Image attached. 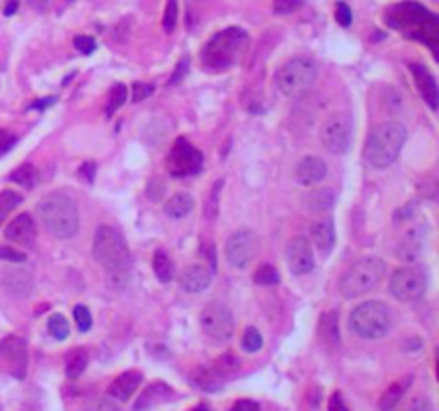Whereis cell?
<instances>
[{"mask_svg": "<svg viewBox=\"0 0 439 411\" xmlns=\"http://www.w3.org/2000/svg\"><path fill=\"white\" fill-rule=\"evenodd\" d=\"M0 371L24 379L28 371V349L20 336H5L0 340Z\"/></svg>", "mask_w": 439, "mask_h": 411, "instance_id": "10", "label": "cell"}, {"mask_svg": "<svg viewBox=\"0 0 439 411\" xmlns=\"http://www.w3.org/2000/svg\"><path fill=\"white\" fill-rule=\"evenodd\" d=\"M210 279H212V272H210V268H206V265H201V263H193V265H189V268L182 272L180 287L184 291H189V294H199V291L208 289Z\"/></svg>", "mask_w": 439, "mask_h": 411, "instance_id": "21", "label": "cell"}, {"mask_svg": "<svg viewBox=\"0 0 439 411\" xmlns=\"http://www.w3.org/2000/svg\"><path fill=\"white\" fill-rule=\"evenodd\" d=\"M223 186V180H218V182L212 184V191H210V199H208V206H206V217L208 219H214L218 214V191H221Z\"/></svg>", "mask_w": 439, "mask_h": 411, "instance_id": "40", "label": "cell"}, {"mask_svg": "<svg viewBox=\"0 0 439 411\" xmlns=\"http://www.w3.org/2000/svg\"><path fill=\"white\" fill-rule=\"evenodd\" d=\"M349 328L362 338H384L392 328V313L379 300L362 302L349 315Z\"/></svg>", "mask_w": 439, "mask_h": 411, "instance_id": "6", "label": "cell"}, {"mask_svg": "<svg viewBox=\"0 0 439 411\" xmlns=\"http://www.w3.org/2000/svg\"><path fill=\"white\" fill-rule=\"evenodd\" d=\"M212 368H214V373L218 377L227 379V377H232V375H236V373L240 371V358L236 356V354H232V351H227V354H221L214 360Z\"/></svg>", "mask_w": 439, "mask_h": 411, "instance_id": "29", "label": "cell"}, {"mask_svg": "<svg viewBox=\"0 0 439 411\" xmlns=\"http://www.w3.org/2000/svg\"><path fill=\"white\" fill-rule=\"evenodd\" d=\"M153 268L157 279L161 283H170L174 279V263L170 259V255L163 253V251H157L155 253V259H153Z\"/></svg>", "mask_w": 439, "mask_h": 411, "instance_id": "31", "label": "cell"}, {"mask_svg": "<svg viewBox=\"0 0 439 411\" xmlns=\"http://www.w3.org/2000/svg\"><path fill=\"white\" fill-rule=\"evenodd\" d=\"M328 174V165L322 157H302L296 163V169H294V176H296L298 184L302 186H315L319 184Z\"/></svg>", "mask_w": 439, "mask_h": 411, "instance_id": "16", "label": "cell"}, {"mask_svg": "<svg viewBox=\"0 0 439 411\" xmlns=\"http://www.w3.org/2000/svg\"><path fill=\"white\" fill-rule=\"evenodd\" d=\"M92 257L109 272V277H126L131 270V251L122 234L109 225H101L92 238Z\"/></svg>", "mask_w": 439, "mask_h": 411, "instance_id": "3", "label": "cell"}, {"mask_svg": "<svg viewBox=\"0 0 439 411\" xmlns=\"http://www.w3.org/2000/svg\"><path fill=\"white\" fill-rule=\"evenodd\" d=\"M322 144L328 152L345 154L351 142V122L347 116H332L328 118L322 126Z\"/></svg>", "mask_w": 439, "mask_h": 411, "instance_id": "13", "label": "cell"}, {"mask_svg": "<svg viewBox=\"0 0 439 411\" xmlns=\"http://www.w3.org/2000/svg\"><path fill=\"white\" fill-rule=\"evenodd\" d=\"M328 411H349L347 405L343 402V396H341L339 392L330 396V402H328Z\"/></svg>", "mask_w": 439, "mask_h": 411, "instance_id": "49", "label": "cell"}, {"mask_svg": "<svg viewBox=\"0 0 439 411\" xmlns=\"http://www.w3.org/2000/svg\"><path fill=\"white\" fill-rule=\"evenodd\" d=\"M311 240H313L315 248L322 255H328L332 251V246L336 242V231H334V221L330 217L326 219H317L311 225Z\"/></svg>", "mask_w": 439, "mask_h": 411, "instance_id": "20", "label": "cell"}, {"mask_svg": "<svg viewBox=\"0 0 439 411\" xmlns=\"http://www.w3.org/2000/svg\"><path fill=\"white\" fill-rule=\"evenodd\" d=\"M336 22H339L341 26H345V28H347V26L351 24V9L345 5V3L336 5Z\"/></svg>", "mask_w": 439, "mask_h": 411, "instance_id": "47", "label": "cell"}, {"mask_svg": "<svg viewBox=\"0 0 439 411\" xmlns=\"http://www.w3.org/2000/svg\"><path fill=\"white\" fill-rule=\"evenodd\" d=\"M191 379L201 390H218L223 385V377H218L212 366H199Z\"/></svg>", "mask_w": 439, "mask_h": 411, "instance_id": "28", "label": "cell"}, {"mask_svg": "<svg viewBox=\"0 0 439 411\" xmlns=\"http://www.w3.org/2000/svg\"><path fill=\"white\" fill-rule=\"evenodd\" d=\"M0 287L9 296H28L32 291V274L18 268L0 270Z\"/></svg>", "mask_w": 439, "mask_h": 411, "instance_id": "19", "label": "cell"}, {"mask_svg": "<svg viewBox=\"0 0 439 411\" xmlns=\"http://www.w3.org/2000/svg\"><path fill=\"white\" fill-rule=\"evenodd\" d=\"M131 88H133V97H131L133 103H139L153 94V86H146V84H133Z\"/></svg>", "mask_w": 439, "mask_h": 411, "instance_id": "46", "label": "cell"}, {"mask_svg": "<svg viewBox=\"0 0 439 411\" xmlns=\"http://www.w3.org/2000/svg\"><path fill=\"white\" fill-rule=\"evenodd\" d=\"M433 407H430V400L428 396H424V394H420V396H416L407 407H405L403 411H430Z\"/></svg>", "mask_w": 439, "mask_h": 411, "instance_id": "45", "label": "cell"}, {"mask_svg": "<svg viewBox=\"0 0 439 411\" xmlns=\"http://www.w3.org/2000/svg\"><path fill=\"white\" fill-rule=\"evenodd\" d=\"M126 101V86L122 84H116L114 90L109 92V99H107V107H105V114L112 116L114 111H118L122 107V103Z\"/></svg>", "mask_w": 439, "mask_h": 411, "instance_id": "36", "label": "cell"}, {"mask_svg": "<svg viewBox=\"0 0 439 411\" xmlns=\"http://www.w3.org/2000/svg\"><path fill=\"white\" fill-rule=\"evenodd\" d=\"M9 180L15 182V184H22L24 188H32L37 184V169L26 163V165H20L18 169H15L9 176Z\"/></svg>", "mask_w": 439, "mask_h": 411, "instance_id": "33", "label": "cell"}, {"mask_svg": "<svg viewBox=\"0 0 439 411\" xmlns=\"http://www.w3.org/2000/svg\"><path fill=\"white\" fill-rule=\"evenodd\" d=\"M20 203H22V195L18 191H13V188L0 191V225L9 219V214L18 208Z\"/></svg>", "mask_w": 439, "mask_h": 411, "instance_id": "32", "label": "cell"}, {"mask_svg": "<svg viewBox=\"0 0 439 411\" xmlns=\"http://www.w3.org/2000/svg\"><path fill=\"white\" fill-rule=\"evenodd\" d=\"M230 411H261V407L257 405L255 400H251V398H242V400H236V402H234V407H232Z\"/></svg>", "mask_w": 439, "mask_h": 411, "instance_id": "48", "label": "cell"}, {"mask_svg": "<svg viewBox=\"0 0 439 411\" xmlns=\"http://www.w3.org/2000/svg\"><path fill=\"white\" fill-rule=\"evenodd\" d=\"M317 80V64L307 56H296L278 68L274 75L276 90L287 99H298L313 88Z\"/></svg>", "mask_w": 439, "mask_h": 411, "instance_id": "5", "label": "cell"}, {"mask_svg": "<svg viewBox=\"0 0 439 411\" xmlns=\"http://www.w3.org/2000/svg\"><path fill=\"white\" fill-rule=\"evenodd\" d=\"M386 277V261L379 257H362L356 263H351L341 277L339 289L345 298H358L373 291Z\"/></svg>", "mask_w": 439, "mask_h": 411, "instance_id": "4", "label": "cell"}, {"mask_svg": "<svg viewBox=\"0 0 439 411\" xmlns=\"http://www.w3.org/2000/svg\"><path fill=\"white\" fill-rule=\"evenodd\" d=\"M47 330H49V334H52L54 338H58V340L66 338V336H69V332H71L69 321H66V317L60 315V313H54V315L47 319Z\"/></svg>", "mask_w": 439, "mask_h": 411, "instance_id": "34", "label": "cell"}, {"mask_svg": "<svg viewBox=\"0 0 439 411\" xmlns=\"http://www.w3.org/2000/svg\"><path fill=\"white\" fill-rule=\"evenodd\" d=\"M249 43V34L242 28H227L223 32L214 34L212 39L206 43L204 47V64L210 68H227L232 66L238 56L242 54V49Z\"/></svg>", "mask_w": 439, "mask_h": 411, "instance_id": "7", "label": "cell"}, {"mask_svg": "<svg viewBox=\"0 0 439 411\" xmlns=\"http://www.w3.org/2000/svg\"><path fill=\"white\" fill-rule=\"evenodd\" d=\"M255 283L257 285H264V287H270V285H276L278 283V272L272 268V265H259L255 270Z\"/></svg>", "mask_w": 439, "mask_h": 411, "instance_id": "37", "label": "cell"}, {"mask_svg": "<svg viewBox=\"0 0 439 411\" xmlns=\"http://www.w3.org/2000/svg\"><path fill=\"white\" fill-rule=\"evenodd\" d=\"M84 411H122L120 407H118V402L109 400V398H101L97 402H92L90 407H86Z\"/></svg>", "mask_w": 439, "mask_h": 411, "instance_id": "44", "label": "cell"}, {"mask_svg": "<svg viewBox=\"0 0 439 411\" xmlns=\"http://www.w3.org/2000/svg\"><path fill=\"white\" fill-rule=\"evenodd\" d=\"M92 169H95V163H86V165L80 167V174L88 180V182H92Z\"/></svg>", "mask_w": 439, "mask_h": 411, "instance_id": "51", "label": "cell"}, {"mask_svg": "<svg viewBox=\"0 0 439 411\" xmlns=\"http://www.w3.org/2000/svg\"><path fill=\"white\" fill-rule=\"evenodd\" d=\"M39 219L52 236L66 240L80 227V212L73 197L64 193H49L37 206Z\"/></svg>", "mask_w": 439, "mask_h": 411, "instance_id": "2", "label": "cell"}, {"mask_svg": "<svg viewBox=\"0 0 439 411\" xmlns=\"http://www.w3.org/2000/svg\"><path fill=\"white\" fill-rule=\"evenodd\" d=\"M302 203L309 212H328L334 206V191L332 188H315L302 199Z\"/></svg>", "mask_w": 439, "mask_h": 411, "instance_id": "24", "label": "cell"}, {"mask_svg": "<svg viewBox=\"0 0 439 411\" xmlns=\"http://www.w3.org/2000/svg\"><path fill=\"white\" fill-rule=\"evenodd\" d=\"M15 144V137L9 133V131H5V128H0V152H7L11 148V146Z\"/></svg>", "mask_w": 439, "mask_h": 411, "instance_id": "50", "label": "cell"}, {"mask_svg": "<svg viewBox=\"0 0 439 411\" xmlns=\"http://www.w3.org/2000/svg\"><path fill=\"white\" fill-rule=\"evenodd\" d=\"M264 347V338H261V334L257 328H253L249 325L247 330L242 334V349L247 351V354H257V351Z\"/></svg>", "mask_w": 439, "mask_h": 411, "instance_id": "35", "label": "cell"}, {"mask_svg": "<svg viewBox=\"0 0 439 411\" xmlns=\"http://www.w3.org/2000/svg\"><path fill=\"white\" fill-rule=\"evenodd\" d=\"M193 411H208V407H206V405H199V407H195Z\"/></svg>", "mask_w": 439, "mask_h": 411, "instance_id": "54", "label": "cell"}, {"mask_svg": "<svg viewBox=\"0 0 439 411\" xmlns=\"http://www.w3.org/2000/svg\"><path fill=\"white\" fill-rule=\"evenodd\" d=\"M88 366V351L82 347H75L66 354V362H64V373L69 379H78V377L86 371Z\"/></svg>", "mask_w": 439, "mask_h": 411, "instance_id": "26", "label": "cell"}, {"mask_svg": "<svg viewBox=\"0 0 439 411\" xmlns=\"http://www.w3.org/2000/svg\"><path fill=\"white\" fill-rule=\"evenodd\" d=\"M178 22V0H167L165 13H163V28L165 32H172Z\"/></svg>", "mask_w": 439, "mask_h": 411, "instance_id": "38", "label": "cell"}, {"mask_svg": "<svg viewBox=\"0 0 439 411\" xmlns=\"http://www.w3.org/2000/svg\"><path fill=\"white\" fill-rule=\"evenodd\" d=\"M5 238L11 240L13 244H22V246H30L37 240V225L32 221L30 214H18L9 225L5 227Z\"/></svg>", "mask_w": 439, "mask_h": 411, "instance_id": "17", "label": "cell"}, {"mask_svg": "<svg viewBox=\"0 0 439 411\" xmlns=\"http://www.w3.org/2000/svg\"><path fill=\"white\" fill-rule=\"evenodd\" d=\"M285 257H287V265H289L291 274L302 277L309 274L315 265V257H313V248H311V240L305 236H294L285 246Z\"/></svg>", "mask_w": 439, "mask_h": 411, "instance_id": "14", "label": "cell"}, {"mask_svg": "<svg viewBox=\"0 0 439 411\" xmlns=\"http://www.w3.org/2000/svg\"><path fill=\"white\" fill-rule=\"evenodd\" d=\"M409 377L405 381H396V383H392L390 388H388L384 394H382V398H379V411H392V409H396V405L401 402V398H403V394H405V390H407V385H409Z\"/></svg>", "mask_w": 439, "mask_h": 411, "instance_id": "27", "label": "cell"}, {"mask_svg": "<svg viewBox=\"0 0 439 411\" xmlns=\"http://www.w3.org/2000/svg\"><path fill=\"white\" fill-rule=\"evenodd\" d=\"M407 140V128L401 122H382L369 133L362 154L364 161L375 169H386L392 165L396 157L401 154V148Z\"/></svg>", "mask_w": 439, "mask_h": 411, "instance_id": "1", "label": "cell"}, {"mask_svg": "<svg viewBox=\"0 0 439 411\" xmlns=\"http://www.w3.org/2000/svg\"><path fill=\"white\" fill-rule=\"evenodd\" d=\"M73 317H75V323H78V328H80V332H88L90 330V325H92V315H90V311L84 304H78L73 308Z\"/></svg>", "mask_w": 439, "mask_h": 411, "instance_id": "39", "label": "cell"}, {"mask_svg": "<svg viewBox=\"0 0 439 411\" xmlns=\"http://www.w3.org/2000/svg\"><path fill=\"white\" fill-rule=\"evenodd\" d=\"M201 165H204V154H201L195 146L184 137H178L174 148L167 159V167L174 176H193L199 174Z\"/></svg>", "mask_w": 439, "mask_h": 411, "instance_id": "11", "label": "cell"}, {"mask_svg": "<svg viewBox=\"0 0 439 411\" xmlns=\"http://www.w3.org/2000/svg\"><path fill=\"white\" fill-rule=\"evenodd\" d=\"M426 246V225H416L405 231V236L401 238L399 246H396V259H401L405 263H413L420 259V255L424 253Z\"/></svg>", "mask_w": 439, "mask_h": 411, "instance_id": "15", "label": "cell"}, {"mask_svg": "<svg viewBox=\"0 0 439 411\" xmlns=\"http://www.w3.org/2000/svg\"><path fill=\"white\" fill-rule=\"evenodd\" d=\"M257 253V238L251 229H238L227 238L225 257L234 268H247Z\"/></svg>", "mask_w": 439, "mask_h": 411, "instance_id": "12", "label": "cell"}, {"mask_svg": "<svg viewBox=\"0 0 439 411\" xmlns=\"http://www.w3.org/2000/svg\"><path fill=\"white\" fill-rule=\"evenodd\" d=\"M141 383V373L139 371H126L122 375H118L116 379L107 385V398L114 402H126L131 398V394L139 388Z\"/></svg>", "mask_w": 439, "mask_h": 411, "instance_id": "18", "label": "cell"}, {"mask_svg": "<svg viewBox=\"0 0 439 411\" xmlns=\"http://www.w3.org/2000/svg\"><path fill=\"white\" fill-rule=\"evenodd\" d=\"M195 208V199L189 195V193H176V195H172L170 199L165 201V206H163V210H165V214L167 217H172V219H182V217H187V214Z\"/></svg>", "mask_w": 439, "mask_h": 411, "instance_id": "25", "label": "cell"}, {"mask_svg": "<svg viewBox=\"0 0 439 411\" xmlns=\"http://www.w3.org/2000/svg\"><path fill=\"white\" fill-rule=\"evenodd\" d=\"M302 7V0H274V11L278 15H287V13H294L296 9Z\"/></svg>", "mask_w": 439, "mask_h": 411, "instance_id": "42", "label": "cell"}, {"mask_svg": "<svg viewBox=\"0 0 439 411\" xmlns=\"http://www.w3.org/2000/svg\"><path fill=\"white\" fill-rule=\"evenodd\" d=\"M73 45L78 47L82 54H92V51H95V47H97V41L92 39V37H84V34H80V37H75Z\"/></svg>", "mask_w": 439, "mask_h": 411, "instance_id": "43", "label": "cell"}, {"mask_svg": "<svg viewBox=\"0 0 439 411\" xmlns=\"http://www.w3.org/2000/svg\"><path fill=\"white\" fill-rule=\"evenodd\" d=\"M199 323L208 336L216 342H225L234 336V315L221 302H210L201 308Z\"/></svg>", "mask_w": 439, "mask_h": 411, "instance_id": "9", "label": "cell"}, {"mask_svg": "<svg viewBox=\"0 0 439 411\" xmlns=\"http://www.w3.org/2000/svg\"><path fill=\"white\" fill-rule=\"evenodd\" d=\"M390 294L401 300V302H413V300H420L426 291V274L420 268H411V265H405V268H399L390 274Z\"/></svg>", "mask_w": 439, "mask_h": 411, "instance_id": "8", "label": "cell"}, {"mask_svg": "<svg viewBox=\"0 0 439 411\" xmlns=\"http://www.w3.org/2000/svg\"><path fill=\"white\" fill-rule=\"evenodd\" d=\"M187 66H189V58H184L182 62L178 64V71H176V75L172 77V84H174V82H178V80H180V75L187 73Z\"/></svg>", "mask_w": 439, "mask_h": 411, "instance_id": "52", "label": "cell"}, {"mask_svg": "<svg viewBox=\"0 0 439 411\" xmlns=\"http://www.w3.org/2000/svg\"><path fill=\"white\" fill-rule=\"evenodd\" d=\"M172 394H174V390L170 388V385H165V383H161V381H155V383H150L148 388L139 394V398L135 400L133 409H135V411L153 409V407H157V405H161V402L170 400Z\"/></svg>", "mask_w": 439, "mask_h": 411, "instance_id": "22", "label": "cell"}, {"mask_svg": "<svg viewBox=\"0 0 439 411\" xmlns=\"http://www.w3.org/2000/svg\"><path fill=\"white\" fill-rule=\"evenodd\" d=\"M411 73H413V80L418 84V90L420 94L424 97V101L428 103V107H437V82L435 77L428 73L426 66L422 64H411Z\"/></svg>", "mask_w": 439, "mask_h": 411, "instance_id": "23", "label": "cell"}, {"mask_svg": "<svg viewBox=\"0 0 439 411\" xmlns=\"http://www.w3.org/2000/svg\"><path fill=\"white\" fill-rule=\"evenodd\" d=\"M319 334L326 342L330 345H339V317L336 313H326L319 321Z\"/></svg>", "mask_w": 439, "mask_h": 411, "instance_id": "30", "label": "cell"}, {"mask_svg": "<svg viewBox=\"0 0 439 411\" xmlns=\"http://www.w3.org/2000/svg\"><path fill=\"white\" fill-rule=\"evenodd\" d=\"M15 9H18V3H15V0H13V3H9V5H7V9H5V15H11V13H15Z\"/></svg>", "mask_w": 439, "mask_h": 411, "instance_id": "53", "label": "cell"}, {"mask_svg": "<svg viewBox=\"0 0 439 411\" xmlns=\"http://www.w3.org/2000/svg\"><path fill=\"white\" fill-rule=\"evenodd\" d=\"M0 259L11 261V263H22L24 259H26V255H24L22 251H18V248H11V246H7V244H0Z\"/></svg>", "mask_w": 439, "mask_h": 411, "instance_id": "41", "label": "cell"}]
</instances>
